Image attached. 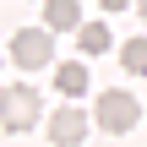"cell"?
I'll use <instances>...</instances> for the list:
<instances>
[{
    "mask_svg": "<svg viewBox=\"0 0 147 147\" xmlns=\"http://www.w3.org/2000/svg\"><path fill=\"white\" fill-rule=\"evenodd\" d=\"M44 27H49V33L82 27V5H76V0H44Z\"/></svg>",
    "mask_w": 147,
    "mask_h": 147,
    "instance_id": "5",
    "label": "cell"
},
{
    "mask_svg": "<svg viewBox=\"0 0 147 147\" xmlns=\"http://www.w3.org/2000/svg\"><path fill=\"white\" fill-rule=\"evenodd\" d=\"M98 5H104V11H125L131 0H98Z\"/></svg>",
    "mask_w": 147,
    "mask_h": 147,
    "instance_id": "9",
    "label": "cell"
},
{
    "mask_svg": "<svg viewBox=\"0 0 147 147\" xmlns=\"http://www.w3.org/2000/svg\"><path fill=\"white\" fill-rule=\"evenodd\" d=\"M87 82H93V76H87V65H82V60L55 65V87H60L65 98H82V93H87Z\"/></svg>",
    "mask_w": 147,
    "mask_h": 147,
    "instance_id": "6",
    "label": "cell"
},
{
    "mask_svg": "<svg viewBox=\"0 0 147 147\" xmlns=\"http://www.w3.org/2000/svg\"><path fill=\"white\" fill-rule=\"evenodd\" d=\"M136 11H142V22H147V0H136Z\"/></svg>",
    "mask_w": 147,
    "mask_h": 147,
    "instance_id": "10",
    "label": "cell"
},
{
    "mask_svg": "<svg viewBox=\"0 0 147 147\" xmlns=\"http://www.w3.org/2000/svg\"><path fill=\"white\" fill-rule=\"evenodd\" d=\"M120 65H125L131 76H147V38H131V44H120Z\"/></svg>",
    "mask_w": 147,
    "mask_h": 147,
    "instance_id": "8",
    "label": "cell"
},
{
    "mask_svg": "<svg viewBox=\"0 0 147 147\" xmlns=\"http://www.w3.org/2000/svg\"><path fill=\"white\" fill-rule=\"evenodd\" d=\"M38 115H44V98H38L33 82H11V87L0 93V120H5V131H33Z\"/></svg>",
    "mask_w": 147,
    "mask_h": 147,
    "instance_id": "2",
    "label": "cell"
},
{
    "mask_svg": "<svg viewBox=\"0 0 147 147\" xmlns=\"http://www.w3.org/2000/svg\"><path fill=\"white\" fill-rule=\"evenodd\" d=\"M55 60V38H49V27H22V33H11V65H22V71H44Z\"/></svg>",
    "mask_w": 147,
    "mask_h": 147,
    "instance_id": "3",
    "label": "cell"
},
{
    "mask_svg": "<svg viewBox=\"0 0 147 147\" xmlns=\"http://www.w3.org/2000/svg\"><path fill=\"white\" fill-rule=\"evenodd\" d=\"M136 120H142V104H136L125 87H104V93H98V104H93V125H104L109 136H125Z\"/></svg>",
    "mask_w": 147,
    "mask_h": 147,
    "instance_id": "1",
    "label": "cell"
},
{
    "mask_svg": "<svg viewBox=\"0 0 147 147\" xmlns=\"http://www.w3.org/2000/svg\"><path fill=\"white\" fill-rule=\"evenodd\" d=\"M109 44H115V33H109L104 22H87V27L76 33V49H82V55H109Z\"/></svg>",
    "mask_w": 147,
    "mask_h": 147,
    "instance_id": "7",
    "label": "cell"
},
{
    "mask_svg": "<svg viewBox=\"0 0 147 147\" xmlns=\"http://www.w3.org/2000/svg\"><path fill=\"white\" fill-rule=\"evenodd\" d=\"M82 136H87V109L65 104V109L49 115V142H55V147H76Z\"/></svg>",
    "mask_w": 147,
    "mask_h": 147,
    "instance_id": "4",
    "label": "cell"
}]
</instances>
